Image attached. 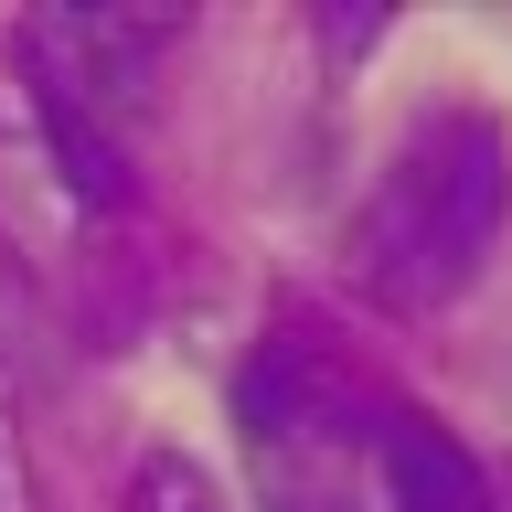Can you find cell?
Instances as JSON below:
<instances>
[{
	"label": "cell",
	"mask_w": 512,
	"mask_h": 512,
	"mask_svg": "<svg viewBox=\"0 0 512 512\" xmlns=\"http://www.w3.org/2000/svg\"><path fill=\"white\" fill-rule=\"evenodd\" d=\"M512 214V139L480 107H416L342 224V267L384 310H438L491 267Z\"/></svg>",
	"instance_id": "cell-1"
},
{
	"label": "cell",
	"mask_w": 512,
	"mask_h": 512,
	"mask_svg": "<svg viewBox=\"0 0 512 512\" xmlns=\"http://www.w3.org/2000/svg\"><path fill=\"white\" fill-rule=\"evenodd\" d=\"M235 427H246V470L267 512H363V395L342 363H320L310 342H267L235 374Z\"/></svg>",
	"instance_id": "cell-2"
},
{
	"label": "cell",
	"mask_w": 512,
	"mask_h": 512,
	"mask_svg": "<svg viewBox=\"0 0 512 512\" xmlns=\"http://www.w3.org/2000/svg\"><path fill=\"white\" fill-rule=\"evenodd\" d=\"M160 54V22H118V11H54L32 22V64H43V118H54L64 160L86 192H118V118L139 107V75Z\"/></svg>",
	"instance_id": "cell-3"
},
{
	"label": "cell",
	"mask_w": 512,
	"mask_h": 512,
	"mask_svg": "<svg viewBox=\"0 0 512 512\" xmlns=\"http://www.w3.org/2000/svg\"><path fill=\"white\" fill-rule=\"evenodd\" d=\"M374 491L384 512H502L470 438H448L438 416H384L374 427Z\"/></svg>",
	"instance_id": "cell-4"
},
{
	"label": "cell",
	"mask_w": 512,
	"mask_h": 512,
	"mask_svg": "<svg viewBox=\"0 0 512 512\" xmlns=\"http://www.w3.org/2000/svg\"><path fill=\"white\" fill-rule=\"evenodd\" d=\"M128 512H224V491H214L203 459L160 448V459H139V480H128Z\"/></svg>",
	"instance_id": "cell-5"
},
{
	"label": "cell",
	"mask_w": 512,
	"mask_h": 512,
	"mask_svg": "<svg viewBox=\"0 0 512 512\" xmlns=\"http://www.w3.org/2000/svg\"><path fill=\"white\" fill-rule=\"evenodd\" d=\"M0 512H32V459H22V427L0 416Z\"/></svg>",
	"instance_id": "cell-6"
}]
</instances>
